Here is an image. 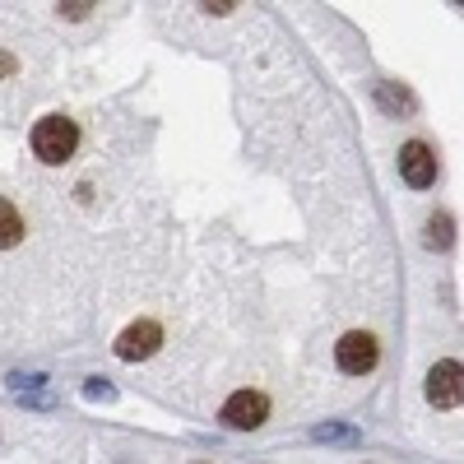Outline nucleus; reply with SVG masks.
Wrapping results in <instances>:
<instances>
[{
  "instance_id": "1",
  "label": "nucleus",
  "mask_w": 464,
  "mask_h": 464,
  "mask_svg": "<svg viewBox=\"0 0 464 464\" xmlns=\"http://www.w3.org/2000/svg\"><path fill=\"white\" fill-rule=\"evenodd\" d=\"M80 149V126L70 121V116H43V121L33 126V153L43 163H65L70 153Z\"/></svg>"
},
{
  "instance_id": "2",
  "label": "nucleus",
  "mask_w": 464,
  "mask_h": 464,
  "mask_svg": "<svg viewBox=\"0 0 464 464\" xmlns=\"http://www.w3.org/2000/svg\"><path fill=\"white\" fill-rule=\"evenodd\" d=\"M422 395H428L432 409H455L464 404V367L455 358H441L428 367V381H422Z\"/></svg>"
},
{
  "instance_id": "3",
  "label": "nucleus",
  "mask_w": 464,
  "mask_h": 464,
  "mask_svg": "<svg viewBox=\"0 0 464 464\" xmlns=\"http://www.w3.org/2000/svg\"><path fill=\"white\" fill-rule=\"evenodd\" d=\"M376 358H381V348H376V339H372L367 330H348V334L334 343V362H339V372H348V376H367V372L376 367Z\"/></svg>"
},
{
  "instance_id": "4",
  "label": "nucleus",
  "mask_w": 464,
  "mask_h": 464,
  "mask_svg": "<svg viewBox=\"0 0 464 464\" xmlns=\"http://www.w3.org/2000/svg\"><path fill=\"white\" fill-rule=\"evenodd\" d=\"M159 343H163V325L159 321H135V325H126L121 334H116V358L121 362H144V358H153L159 353Z\"/></svg>"
},
{
  "instance_id": "5",
  "label": "nucleus",
  "mask_w": 464,
  "mask_h": 464,
  "mask_svg": "<svg viewBox=\"0 0 464 464\" xmlns=\"http://www.w3.org/2000/svg\"><path fill=\"white\" fill-rule=\"evenodd\" d=\"M218 418H223V428H232V432H256L260 422L269 418V400L260 391H237V395H227Z\"/></svg>"
},
{
  "instance_id": "6",
  "label": "nucleus",
  "mask_w": 464,
  "mask_h": 464,
  "mask_svg": "<svg viewBox=\"0 0 464 464\" xmlns=\"http://www.w3.org/2000/svg\"><path fill=\"white\" fill-rule=\"evenodd\" d=\"M400 177H404V186H413V190H428V186L437 181V153L422 144V140H409V144L400 149Z\"/></svg>"
},
{
  "instance_id": "7",
  "label": "nucleus",
  "mask_w": 464,
  "mask_h": 464,
  "mask_svg": "<svg viewBox=\"0 0 464 464\" xmlns=\"http://www.w3.org/2000/svg\"><path fill=\"white\" fill-rule=\"evenodd\" d=\"M312 441H325V446H362V432L358 428H343V422H316Z\"/></svg>"
},
{
  "instance_id": "8",
  "label": "nucleus",
  "mask_w": 464,
  "mask_h": 464,
  "mask_svg": "<svg viewBox=\"0 0 464 464\" xmlns=\"http://www.w3.org/2000/svg\"><path fill=\"white\" fill-rule=\"evenodd\" d=\"M19 242H24V218L10 200H0V251H10Z\"/></svg>"
},
{
  "instance_id": "9",
  "label": "nucleus",
  "mask_w": 464,
  "mask_h": 464,
  "mask_svg": "<svg viewBox=\"0 0 464 464\" xmlns=\"http://www.w3.org/2000/svg\"><path fill=\"white\" fill-rule=\"evenodd\" d=\"M376 102L391 111V116H409L418 102H413V93L409 89H400V84H376Z\"/></svg>"
},
{
  "instance_id": "10",
  "label": "nucleus",
  "mask_w": 464,
  "mask_h": 464,
  "mask_svg": "<svg viewBox=\"0 0 464 464\" xmlns=\"http://www.w3.org/2000/svg\"><path fill=\"white\" fill-rule=\"evenodd\" d=\"M428 251H450V242H455V218L450 214H432L428 218Z\"/></svg>"
},
{
  "instance_id": "11",
  "label": "nucleus",
  "mask_w": 464,
  "mask_h": 464,
  "mask_svg": "<svg viewBox=\"0 0 464 464\" xmlns=\"http://www.w3.org/2000/svg\"><path fill=\"white\" fill-rule=\"evenodd\" d=\"M84 400H102V404H107V400H116V385H107V381H89V385H84Z\"/></svg>"
},
{
  "instance_id": "12",
  "label": "nucleus",
  "mask_w": 464,
  "mask_h": 464,
  "mask_svg": "<svg viewBox=\"0 0 464 464\" xmlns=\"http://www.w3.org/2000/svg\"><path fill=\"white\" fill-rule=\"evenodd\" d=\"M89 10H93L89 0H70V5H61V14H65V19H84Z\"/></svg>"
},
{
  "instance_id": "13",
  "label": "nucleus",
  "mask_w": 464,
  "mask_h": 464,
  "mask_svg": "<svg viewBox=\"0 0 464 464\" xmlns=\"http://www.w3.org/2000/svg\"><path fill=\"white\" fill-rule=\"evenodd\" d=\"M14 391H37V385H47V376H10Z\"/></svg>"
},
{
  "instance_id": "14",
  "label": "nucleus",
  "mask_w": 464,
  "mask_h": 464,
  "mask_svg": "<svg viewBox=\"0 0 464 464\" xmlns=\"http://www.w3.org/2000/svg\"><path fill=\"white\" fill-rule=\"evenodd\" d=\"M200 10H205V14H227V10H232V0H205Z\"/></svg>"
},
{
  "instance_id": "15",
  "label": "nucleus",
  "mask_w": 464,
  "mask_h": 464,
  "mask_svg": "<svg viewBox=\"0 0 464 464\" xmlns=\"http://www.w3.org/2000/svg\"><path fill=\"white\" fill-rule=\"evenodd\" d=\"M196 464H209V459H196Z\"/></svg>"
}]
</instances>
